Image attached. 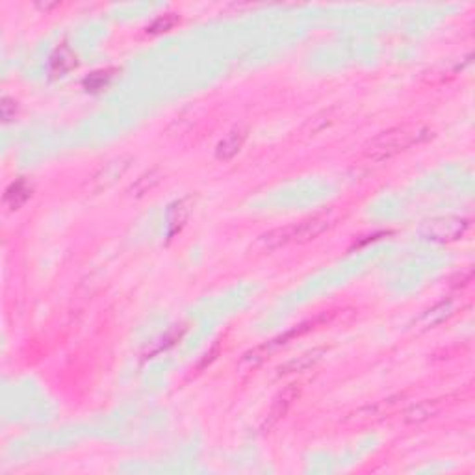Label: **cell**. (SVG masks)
I'll use <instances>...</instances> for the list:
<instances>
[{
    "mask_svg": "<svg viewBox=\"0 0 475 475\" xmlns=\"http://www.w3.org/2000/svg\"><path fill=\"white\" fill-rule=\"evenodd\" d=\"M416 138L418 132L412 128H392L371 141L366 149V158H370L373 162H384V160L395 156L397 152L405 151L406 147H411Z\"/></svg>",
    "mask_w": 475,
    "mask_h": 475,
    "instance_id": "cell-1",
    "label": "cell"
},
{
    "mask_svg": "<svg viewBox=\"0 0 475 475\" xmlns=\"http://www.w3.org/2000/svg\"><path fill=\"white\" fill-rule=\"evenodd\" d=\"M132 163V156L128 154H121V156L111 158L110 162H106L102 168L93 174L89 184H87V192L89 193H100L106 192L108 188L116 184L117 180L123 179V174L127 173Z\"/></svg>",
    "mask_w": 475,
    "mask_h": 475,
    "instance_id": "cell-2",
    "label": "cell"
},
{
    "mask_svg": "<svg viewBox=\"0 0 475 475\" xmlns=\"http://www.w3.org/2000/svg\"><path fill=\"white\" fill-rule=\"evenodd\" d=\"M468 221L460 217H442V219L427 221L422 228V234L427 240L436 242H453L466 232Z\"/></svg>",
    "mask_w": 475,
    "mask_h": 475,
    "instance_id": "cell-3",
    "label": "cell"
},
{
    "mask_svg": "<svg viewBox=\"0 0 475 475\" xmlns=\"http://www.w3.org/2000/svg\"><path fill=\"white\" fill-rule=\"evenodd\" d=\"M330 226L329 215H314L310 219L303 221L299 225L294 226V242L297 244H307L312 242L318 236H321Z\"/></svg>",
    "mask_w": 475,
    "mask_h": 475,
    "instance_id": "cell-4",
    "label": "cell"
},
{
    "mask_svg": "<svg viewBox=\"0 0 475 475\" xmlns=\"http://www.w3.org/2000/svg\"><path fill=\"white\" fill-rule=\"evenodd\" d=\"M297 397H299V388H297L296 384L284 388L283 392L275 397V401H273L271 405V411H269L266 420L267 429L273 427V425H277V422H280V420L288 414V411H290L292 405H294V401H296Z\"/></svg>",
    "mask_w": 475,
    "mask_h": 475,
    "instance_id": "cell-5",
    "label": "cell"
},
{
    "mask_svg": "<svg viewBox=\"0 0 475 475\" xmlns=\"http://www.w3.org/2000/svg\"><path fill=\"white\" fill-rule=\"evenodd\" d=\"M245 139H247V128L245 127L232 128L231 132H228V136L219 141V145H217V149H215V158L221 160V162L232 160V158L236 156L238 152L242 151Z\"/></svg>",
    "mask_w": 475,
    "mask_h": 475,
    "instance_id": "cell-6",
    "label": "cell"
},
{
    "mask_svg": "<svg viewBox=\"0 0 475 475\" xmlns=\"http://www.w3.org/2000/svg\"><path fill=\"white\" fill-rule=\"evenodd\" d=\"M30 195H32V186H30L24 179H19L17 182H13V184L6 190V193H4V204H6L10 210H17L28 201Z\"/></svg>",
    "mask_w": 475,
    "mask_h": 475,
    "instance_id": "cell-7",
    "label": "cell"
},
{
    "mask_svg": "<svg viewBox=\"0 0 475 475\" xmlns=\"http://www.w3.org/2000/svg\"><path fill=\"white\" fill-rule=\"evenodd\" d=\"M76 65H78V62H76L75 53H73L67 45L58 46V48L54 51L53 58H51V69H53L54 75L58 76L67 75L69 71L75 69Z\"/></svg>",
    "mask_w": 475,
    "mask_h": 475,
    "instance_id": "cell-8",
    "label": "cell"
},
{
    "mask_svg": "<svg viewBox=\"0 0 475 475\" xmlns=\"http://www.w3.org/2000/svg\"><path fill=\"white\" fill-rule=\"evenodd\" d=\"M193 208V197L180 199L179 203L171 208V215H169V236H174L180 228L184 226Z\"/></svg>",
    "mask_w": 475,
    "mask_h": 475,
    "instance_id": "cell-9",
    "label": "cell"
},
{
    "mask_svg": "<svg viewBox=\"0 0 475 475\" xmlns=\"http://www.w3.org/2000/svg\"><path fill=\"white\" fill-rule=\"evenodd\" d=\"M451 312H453L451 301L440 303V305H436L435 308H431V310H427V312L423 314L422 318H420V321H418V329L420 330L433 329V327H436L438 323H442L444 319L449 318Z\"/></svg>",
    "mask_w": 475,
    "mask_h": 475,
    "instance_id": "cell-10",
    "label": "cell"
},
{
    "mask_svg": "<svg viewBox=\"0 0 475 475\" xmlns=\"http://www.w3.org/2000/svg\"><path fill=\"white\" fill-rule=\"evenodd\" d=\"M294 242V226H284V228H275V231L267 232L266 236H262L260 244L264 249L275 251L280 249L284 245Z\"/></svg>",
    "mask_w": 475,
    "mask_h": 475,
    "instance_id": "cell-11",
    "label": "cell"
},
{
    "mask_svg": "<svg viewBox=\"0 0 475 475\" xmlns=\"http://www.w3.org/2000/svg\"><path fill=\"white\" fill-rule=\"evenodd\" d=\"M438 411H440V403L438 401H423V403L411 406L405 412V420L409 423H422L435 416Z\"/></svg>",
    "mask_w": 475,
    "mask_h": 475,
    "instance_id": "cell-12",
    "label": "cell"
},
{
    "mask_svg": "<svg viewBox=\"0 0 475 475\" xmlns=\"http://www.w3.org/2000/svg\"><path fill=\"white\" fill-rule=\"evenodd\" d=\"M319 355H321V351H310V353H305V355H301V357H296V359H292L290 362H286V364H284L278 371H280V375L301 373V371L312 368V366L321 359Z\"/></svg>",
    "mask_w": 475,
    "mask_h": 475,
    "instance_id": "cell-13",
    "label": "cell"
},
{
    "mask_svg": "<svg viewBox=\"0 0 475 475\" xmlns=\"http://www.w3.org/2000/svg\"><path fill=\"white\" fill-rule=\"evenodd\" d=\"M111 75L110 71H100V73H93L89 78L84 80V86L89 89V91H97V89H102V87L110 82Z\"/></svg>",
    "mask_w": 475,
    "mask_h": 475,
    "instance_id": "cell-14",
    "label": "cell"
},
{
    "mask_svg": "<svg viewBox=\"0 0 475 475\" xmlns=\"http://www.w3.org/2000/svg\"><path fill=\"white\" fill-rule=\"evenodd\" d=\"M158 182H160V173L158 171H149L136 182V192H138V195H143V193L151 190L152 186H156Z\"/></svg>",
    "mask_w": 475,
    "mask_h": 475,
    "instance_id": "cell-15",
    "label": "cell"
},
{
    "mask_svg": "<svg viewBox=\"0 0 475 475\" xmlns=\"http://www.w3.org/2000/svg\"><path fill=\"white\" fill-rule=\"evenodd\" d=\"M177 23H179V17H177V15H163V17H158L147 30H149L151 34H160V32H168V30H171Z\"/></svg>",
    "mask_w": 475,
    "mask_h": 475,
    "instance_id": "cell-16",
    "label": "cell"
},
{
    "mask_svg": "<svg viewBox=\"0 0 475 475\" xmlns=\"http://www.w3.org/2000/svg\"><path fill=\"white\" fill-rule=\"evenodd\" d=\"M0 114H2V119L4 121H12L15 114H17V102L10 97H4L2 99V105H0Z\"/></svg>",
    "mask_w": 475,
    "mask_h": 475,
    "instance_id": "cell-17",
    "label": "cell"
}]
</instances>
